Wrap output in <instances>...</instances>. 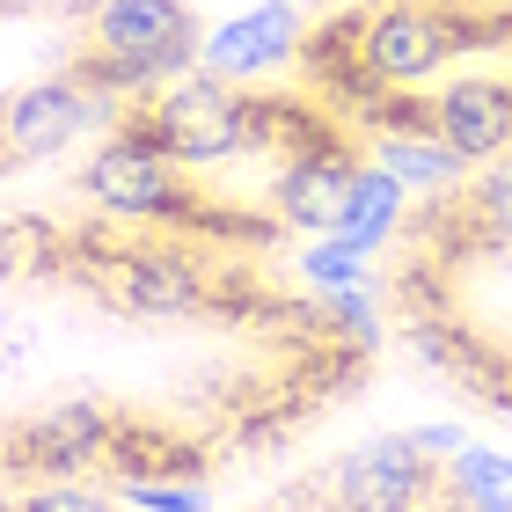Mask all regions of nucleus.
Segmentation results:
<instances>
[{"mask_svg": "<svg viewBox=\"0 0 512 512\" xmlns=\"http://www.w3.org/2000/svg\"><path fill=\"white\" fill-rule=\"evenodd\" d=\"M366 154H374L403 191H454V183L469 176V161L425 125V103H417L410 118H395V125H374L366 132Z\"/></svg>", "mask_w": 512, "mask_h": 512, "instance_id": "f8f14e48", "label": "nucleus"}, {"mask_svg": "<svg viewBox=\"0 0 512 512\" xmlns=\"http://www.w3.org/2000/svg\"><path fill=\"white\" fill-rule=\"evenodd\" d=\"M425 125L447 139V147L483 169L512 147V81L505 74H454L425 96Z\"/></svg>", "mask_w": 512, "mask_h": 512, "instance_id": "1a4fd4ad", "label": "nucleus"}, {"mask_svg": "<svg viewBox=\"0 0 512 512\" xmlns=\"http://www.w3.org/2000/svg\"><path fill=\"white\" fill-rule=\"evenodd\" d=\"M352 52H359V81L374 96H403V88L439 81L461 52H476V8H461V0H381V8L352 15Z\"/></svg>", "mask_w": 512, "mask_h": 512, "instance_id": "7ed1b4c3", "label": "nucleus"}, {"mask_svg": "<svg viewBox=\"0 0 512 512\" xmlns=\"http://www.w3.org/2000/svg\"><path fill=\"white\" fill-rule=\"evenodd\" d=\"M103 271H118L110 278V293H118V308L132 315H198L205 308V256L198 249H183V242H154V249H118Z\"/></svg>", "mask_w": 512, "mask_h": 512, "instance_id": "9d476101", "label": "nucleus"}, {"mask_svg": "<svg viewBox=\"0 0 512 512\" xmlns=\"http://www.w3.org/2000/svg\"><path fill=\"white\" fill-rule=\"evenodd\" d=\"M447 498H461L469 512H512V454H491L469 439L447 461Z\"/></svg>", "mask_w": 512, "mask_h": 512, "instance_id": "2eb2a0df", "label": "nucleus"}, {"mask_svg": "<svg viewBox=\"0 0 512 512\" xmlns=\"http://www.w3.org/2000/svg\"><path fill=\"white\" fill-rule=\"evenodd\" d=\"M81 198L110 220H191L198 198L183 169L154 147V132L125 110V125H110L96 139V154L81 161Z\"/></svg>", "mask_w": 512, "mask_h": 512, "instance_id": "20e7f679", "label": "nucleus"}, {"mask_svg": "<svg viewBox=\"0 0 512 512\" xmlns=\"http://www.w3.org/2000/svg\"><path fill=\"white\" fill-rule=\"evenodd\" d=\"M410 439H417L432 461H454L461 447H469V432H461V425H410Z\"/></svg>", "mask_w": 512, "mask_h": 512, "instance_id": "6ab92c4d", "label": "nucleus"}, {"mask_svg": "<svg viewBox=\"0 0 512 512\" xmlns=\"http://www.w3.org/2000/svg\"><path fill=\"white\" fill-rule=\"evenodd\" d=\"M403 213H410V191L381 169V161H359V183H352V205H344L337 235L352 249H366V256H381L395 235H403Z\"/></svg>", "mask_w": 512, "mask_h": 512, "instance_id": "ddd939ff", "label": "nucleus"}, {"mask_svg": "<svg viewBox=\"0 0 512 512\" xmlns=\"http://www.w3.org/2000/svg\"><path fill=\"white\" fill-rule=\"evenodd\" d=\"M425 512H469V505H461V498H432Z\"/></svg>", "mask_w": 512, "mask_h": 512, "instance_id": "4be33fe9", "label": "nucleus"}, {"mask_svg": "<svg viewBox=\"0 0 512 512\" xmlns=\"http://www.w3.org/2000/svg\"><path fill=\"white\" fill-rule=\"evenodd\" d=\"M461 235H469L476 249H498V256H512V147L498 154V161H483L476 169V183L461 191Z\"/></svg>", "mask_w": 512, "mask_h": 512, "instance_id": "4468645a", "label": "nucleus"}, {"mask_svg": "<svg viewBox=\"0 0 512 512\" xmlns=\"http://www.w3.org/2000/svg\"><path fill=\"white\" fill-rule=\"evenodd\" d=\"M476 52H512V8L476 15Z\"/></svg>", "mask_w": 512, "mask_h": 512, "instance_id": "aec40b11", "label": "nucleus"}, {"mask_svg": "<svg viewBox=\"0 0 512 512\" xmlns=\"http://www.w3.org/2000/svg\"><path fill=\"white\" fill-rule=\"evenodd\" d=\"M300 44H308V37H300V8H286V0H256V8H242V15H227V22L205 30L198 66L220 74V81H235V88H249L264 74H286V66L300 59Z\"/></svg>", "mask_w": 512, "mask_h": 512, "instance_id": "6e6552de", "label": "nucleus"}, {"mask_svg": "<svg viewBox=\"0 0 512 512\" xmlns=\"http://www.w3.org/2000/svg\"><path fill=\"white\" fill-rule=\"evenodd\" d=\"M0 512H22V498H15V505H0Z\"/></svg>", "mask_w": 512, "mask_h": 512, "instance_id": "b1692460", "label": "nucleus"}, {"mask_svg": "<svg viewBox=\"0 0 512 512\" xmlns=\"http://www.w3.org/2000/svg\"><path fill=\"white\" fill-rule=\"evenodd\" d=\"M352 183H359L352 139L315 125V132H300L271 169V220L293 227V235H337L344 205H352Z\"/></svg>", "mask_w": 512, "mask_h": 512, "instance_id": "423d86ee", "label": "nucleus"}, {"mask_svg": "<svg viewBox=\"0 0 512 512\" xmlns=\"http://www.w3.org/2000/svg\"><path fill=\"white\" fill-rule=\"evenodd\" d=\"M461 8H476V15H498V8H512V0H461Z\"/></svg>", "mask_w": 512, "mask_h": 512, "instance_id": "412c9836", "label": "nucleus"}, {"mask_svg": "<svg viewBox=\"0 0 512 512\" xmlns=\"http://www.w3.org/2000/svg\"><path fill=\"white\" fill-rule=\"evenodd\" d=\"M22 512H110V498L81 491L74 476H52V483H37V491L22 498Z\"/></svg>", "mask_w": 512, "mask_h": 512, "instance_id": "a211bd4d", "label": "nucleus"}, {"mask_svg": "<svg viewBox=\"0 0 512 512\" xmlns=\"http://www.w3.org/2000/svg\"><path fill=\"white\" fill-rule=\"evenodd\" d=\"M322 491H330V512H425L439 498V461L410 432H381L337 454Z\"/></svg>", "mask_w": 512, "mask_h": 512, "instance_id": "0eeeda50", "label": "nucleus"}, {"mask_svg": "<svg viewBox=\"0 0 512 512\" xmlns=\"http://www.w3.org/2000/svg\"><path fill=\"white\" fill-rule=\"evenodd\" d=\"M125 505H139V512H205L213 498H205L198 476H125Z\"/></svg>", "mask_w": 512, "mask_h": 512, "instance_id": "f3484780", "label": "nucleus"}, {"mask_svg": "<svg viewBox=\"0 0 512 512\" xmlns=\"http://www.w3.org/2000/svg\"><path fill=\"white\" fill-rule=\"evenodd\" d=\"M300 286L308 293H352V286H374V256L352 249L344 235H315L308 249H300Z\"/></svg>", "mask_w": 512, "mask_h": 512, "instance_id": "dca6fc26", "label": "nucleus"}, {"mask_svg": "<svg viewBox=\"0 0 512 512\" xmlns=\"http://www.w3.org/2000/svg\"><path fill=\"white\" fill-rule=\"evenodd\" d=\"M132 118L154 132V147L169 154L183 176L191 169H220V161H235L249 147H271V103L242 96L235 81L205 74V66L176 74L147 110H132Z\"/></svg>", "mask_w": 512, "mask_h": 512, "instance_id": "f03ea898", "label": "nucleus"}, {"mask_svg": "<svg viewBox=\"0 0 512 512\" xmlns=\"http://www.w3.org/2000/svg\"><path fill=\"white\" fill-rule=\"evenodd\" d=\"M110 447H118L110 417L81 395V403H59V410H44L37 425H22L15 447H8V461L52 483V476H81L88 461H110Z\"/></svg>", "mask_w": 512, "mask_h": 512, "instance_id": "9b49d317", "label": "nucleus"}, {"mask_svg": "<svg viewBox=\"0 0 512 512\" xmlns=\"http://www.w3.org/2000/svg\"><path fill=\"white\" fill-rule=\"evenodd\" d=\"M198 52H205V30L191 0H96L88 59L74 74L110 88V96H139V88H169L176 74H191Z\"/></svg>", "mask_w": 512, "mask_h": 512, "instance_id": "f257e3e1", "label": "nucleus"}, {"mask_svg": "<svg viewBox=\"0 0 512 512\" xmlns=\"http://www.w3.org/2000/svg\"><path fill=\"white\" fill-rule=\"evenodd\" d=\"M286 8H315V0H286Z\"/></svg>", "mask_w": 512, "mask_h": 512, "instance_id": "5701e85b", "label": "nucleus"}, {"mask_svg": "<svg viewBox=\"0 0 512 512\" xmlns=\"http://www.w3.org/2000/svg\"><path fill=\"white\" fill-rule=\"evenodd\" d=\"M118 103L125 96L81 81L74 66L15 88V96L0 103V161H52V154L74 147V139H88L96 125H118Z\"/></svg>", "mask_w": 512, "mask_h": 512, "instance_id": "39448f33", "label": "nucleus"}]
</instances>
